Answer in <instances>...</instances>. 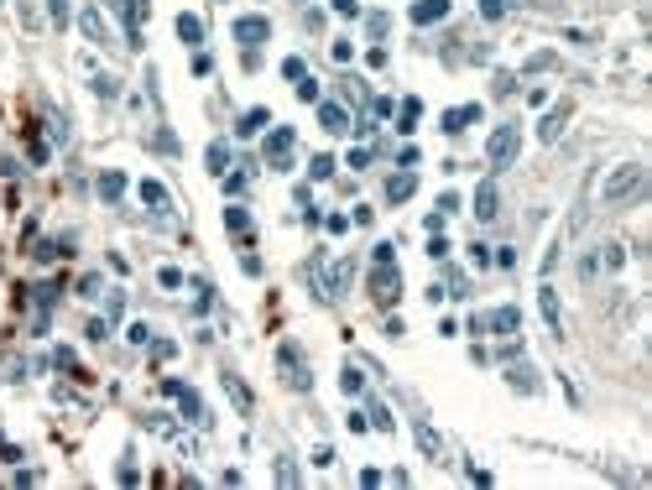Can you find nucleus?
<instances>
[{"instance_id":"obj_1","label":"nucleus","mask_w":652,"mask_h":490,"mask_svg":"<svg viewBox=\"0 0 652 490\" xmlns=\"http://www.w3.org/2000/svg\"><path fill=\"white\" fill-rule=\"evenodd\" d=\"M642 188H647V167L626 162V167H616V173L600 183V204H626V199H637Z\"/></svg>"},{"instance_id":"obj_2","label":"nucleus","mask_w":652,"mask_h":490,"mask_svg":"<svg viewBox=\"0 0 652 490\" xmlns=\"http://www.w3.org/2000/svg\"><path fill=\"white\" fill-rule=\"evenodd\" d=\"M517 146H522V130H517V120H506V126L491 130V141H486V162L501 173V167L517 162Z\"/></svg>"},{"instance_id":"obj_3","label":"nucleus","mask_w":652,"mask_h":490,"mask_svg":"<svg viewBox=\"0 0 652 490\" xmlns=\"http://www.w3.org/2000/svg\"><path fill=\"white\" fill-rule=\"evenodd\" d=\"M277 371H282V381L293 386V391H308L313 386V375H308V365H303V355H297V344H282V350H277Z\"/></svg>"},{"instance_id":"obj_4","label":"nucleus","mask_w":652,"mask_h":490,"mask_svg":"<svg viewBox=\"0 0 652 490\" xmlns=\"http://www.w3.org/2000/svg\"><path fill=\"white\" fill-rule=\"evenodd\" d=\"M397 287H402V271L391 266V261H376V271H371V297H376V303H397Z\"/></svg>"},{"instance_id":"obj_5","label":"nucleus","mask_w":652,"mask_h":490,"mask_svg":"<svg viewBox=\"0 0 652 490\" xmlns=\"http://www.w3.org/2000/svg\"><path fill=\"white\" fill-rule=\"evenodd\" d=\"M230 32H235V42H246V47H261L266 37H272V21H266V16H240V21L230 26Z\"/></svg>"},{"instance_id":"obj_6","label":"nucleus","mask_w":652,"mask_h":490,"mask_svg":"<svg viewBox=\"0 0 652 490\" xmlns=\"http://www.w3.org/2000/svg\"><path fill=\"white\" fill-rule=\"evenodd\" d=\"M287 157H293V130L277 126L272 136H266V162H272V167H287Z\"/></svg>"},{"instance_id":"obj_7","label":"nucleus","mask_w":652,"mask_h":490,"mask_svg":"<svg viewBox=\"0 0 652 490\" xmlns=\"http://www.w3.org/2000/svg\"><path fill=\"white\" fill-rule=\"evenodd\" d=\"M115 11L126 16V37L141 42V21H146V0H115Z\"/></svg>"},{"instance_id":"obj_8","label":"nucleus","mask_w":652,"mask_h":490,"mask_svg":"<svg viewBox=\"0 0 652 490\" xmlns=\"http://www.w3.org/2000/svg\"><path fill=\"white\" fill-rule=\"evenodd\" d=\"M537 308H543V318H548V329H553V339L564 334V308H558V292L543 282V292H537Z\"/></svg>"},{"instance_id":"obj_9","label":"nucleus","mask_w":652,"mask_h":490,"mask_svg":"<svg viewBox=\"0 0 652 490\" xmlns=\"http://www.w3.org/2000/svg\"><path fill=\"white\" fill-rule=\"evenodd\" d=\"M79 26H83V37H89V42H99V47H110V26H105V16L95 11V6H89V11L79 16Z\"/></svg>"},{"instance_id":"obj_10","label":"nucleus","mask_w":652,"mask_h":490,"mask_svg":"<svg viewBox=\"0 0 652 490\" xmlns=\"http://www.w3.org/2000/svg\"><path fill=\"white\" fill-rule=\"evenodd\" d=\"M496 204H501V199H496V183H480V188H475V219H496V214H501Z\"/></svg>"},{"instance_id":"obj_11","label":"nucleus","mask_w":652,"mask_h":490,"mask_svg":"<svg viewBox=\"0 0 652 490\" xmlns=\"http://www.w3.org/2000/svg\"><path fill=\"white\" fill-rule=\"evenodd\" d=\"M319 126L329 130V136H344V130H355V126H350V115H344L339 105H319Z\"/></svg>"},{"instance_id":"obj_12","label":"nucleus","mask_w":652,"mask_h":490,"mask_svg":"<svg viewBox=\"0 0 652 490\" xmlns=\"http://www.w3.org/2000/svg\"><path fill=\"white\" fill-rule=\"evenodd\" d=\"M470 120H480V105H460V110H444V130L449 136H460Z\"/></svg>"},{"instance_id":"obj_13","label":"nucleus","mask_w":652,"mask_h":490,"mask_svg":"<svg viewBox=\"0 0 652 490\" xmlns=\"http://www.w3.org/2000/svg\"><path fill=\"white\" fill-rule=\"evenodd\" d=\"M444 16H449V0H417V6H413V21H417V26L444 21Z\"/></svg>"},{"instance_id":"obj_14","label":"nucleus","mask_w":652,"mask_h":490,"mask_svg":"<svg viewBox=\"0 0 652 490\" xmlns=\"http://www.w3.org/2000/svg\"><path fill=\"white\" fill-rule=\"evenodd\" d=\"M564 126H569V105L548 110V120L537 126V136H543V141H558V136H564Z\"/></svg>"},{"instance_id":"obj_15","label":"nucleus","mask_w":652,"mask_h":490,"mask_svg":"<svg viewBox=\"0 0 652 490\" xmlns=\"http://www.w3.org/2000/svg\"><path fill=\"white\" fill-rule=\"evenodd\" d=\"M136 193H141V204H146L152 214H167V188H162V183H152V177H146Z\"/></svg>"},{"instance_id":"obj_16","label":"nucleus","mask_w":652,"mask_h":490,"mask_svg":"<svg viewBox=\"0 0 652 490\" xmlns=\"http://www.w3.org/2000/svg\"><path fill=\"white\" fill-rule=\"evenodd\" d=\"M486 329H496V334H517V329H522V313H517V308H496V313L486 318Z\"/></svg>"},{"instance_id":"obj_17","label":"nucleus","mask_w":652,"mask_h":490,"mask_svg":"<svg viewBox=\"0 0 652 490\" xmlns=\"http://www.w3.org/2000/svg\"><path fill=\"white\" fill-rule=\"evenodd\" d=\"M413 433H417V449H423V454H428V459H439V454H444V444H439V433L428 428V422H423V418H417V422H413Z\"/></svg>"},{"instance_id":"obj_18","label":"nucleus","mask_w":652,"mask_h":490,"mask_svg":"<svg viewBox=\"0 0 652 490\" xmlns=\"http://www.w3.org/2000/svg\"><path fill=\"white\" fill-rule=\"evenodd\" d=\"M413 188H417V177L413 173H397L386 183V204H402V199H413Z\"/></svg>"},{"instance_id":"obj_19","label":"nucleus","mask_w":652,"mask_h":490,"mask_svg":"<svg viewBox=\"0 0 652 490\" xmlns=\"http://www.w3.org/2000/svg\"><path fill=\"white\" fill-rule=\"evenodd\" d=\"M225 391H230V402H235L240 412H250V391H246V381H240L235 371H225Z\"/></svg>"},{"instance_id":"obj_20","label":"nucleus","mask_w":652,"mask_h":490,"mask_svg":"<svg viewBox=\"0 0 652 490\" xmlns=\"http://www.w3.org/2000/svg\"><path fill=\"white\" fill-rule=\"evenodd\" d=\"M178 37H183L188 47H199V42H204V21H199V16H178Z\"/></svg>"},{"instance_id":"obj_21","label":"nucleus","mask_w":652,"mask_h":490,"mask_svg":"<svg viewBox=\"0 0 652 490\" xmlns=\"http://www.w3.org/2000/svg\"><path fill=\"white\" fill-rule=\"evenodd\" d=\"M209 173H219V177L230 173V146H225V141H214V146H209Z\"/></svg>"},{"instance_id":"obj_22","label":"nucleus","mask_w":652,"mask_h":490,"mask_svg":"<svg viewBox=\"0 0 652 490\" xmlns=\"http://www.w3.org/2000/svg\"><path fill=\"white\" fill-rule=\"evenodd\" d=\"M261 126H266V110H246V115H240V126H235V136H256Z\"/></svg>"},{"instance_id":"obj_23","label":"nucleus","mask_w":652,"mask_h":490,"mask_svg":"<svg viewBox=\"0 0 652 490\" xmlns=\"http://www.w3.org/2000/svg\"><path fill=\"white\" fill-rule=\"evenodd\" d=\"M339 386H344V397H360L366 391V375L355 371V365H344V375H339Z\"/></svg>"},{"instance_id":"obj_24","label":"nucleus","mask_w":652,"mask_h":490,"mask_svg":"<svg viewBox=\"0 0 652 490\" xmlns=\"http://www.w3.org/2000/svg\"><path fill=\"white\" fill-rule=\"evenodd\" d=\"M120 193H126V177H120V173H105V177H99V199H120Z\"/></svg>"},{"instance_id":"obj_25","label":"nucleus","mask_w":652,"mask_h":490,"mask_svg":"<svg viewBox=\"0 0 652 490\" xmlns=\"http://www.w3.org/2000/svg\"><path fill=\"white\" fill-rule=\"evenodd\" d=\"M511 386H517V391H537V381H533V365H511Z\"/></svg>"},{"instance_id":"obj_26","label":"nucleus","mask_w":652,"mask_h":490,"mask_svg":"<svg viewBox=\"0 0 652 490\" xmlns=\"http://www.w3.org/2000/svg\"><path fill=\"white\" fill-rule=\"evenodd\" d=\"M225 230H230V235H246V230H250V214H246V209H225Z\"/></svg>"},{"instance_id":"obj_27","label":"nucleus","mask_w":652,"mask_h":490,"mask_svg":"<svg viewBox=\"0 0 652 490\" xmlns=\"http://www.w3.org/2000/svg\"><path fill=\"white\" fill-rule=\"evenodd\" d=\"M511 6H517V0H480V16H486V21H496V16H506Z\"/></svg>"},{"instance_id":"obj_28","label":"nucleus","mask_w":652,"mask_h":490,"mask_svg":"<svg viewBox=\"0 0 652 490\" xmlns=\"http://www.w3.org/2000/svg\"><path fill=\"white\" fill-rule=\"evenodd\" d=\"M48 141H52V146H63V141H68V126H63V115H48Z\"/></svg>"},{"instance_id":"obj_29","label":"nucleus","mask_w":652,"mask_h":490,"mask_svg":"<svg viewBox=\"0 0 652 490\" xmlns=\"http://www.w3.org/2000/svg\"><path fill=\"white\" fill-rule=\"evenodd\" d=\"M277 485H297V464L293 459H277Z\"/></svg>"},{"instance_id":"obj_30","label":"nucleus","mask_w":652,"mask_h":490,"mask_svg":"<svg viewBox=\"0 0 652 490\" xmlns=\"http://www.w3.org/2000/svg\"><path fill=\"white\" fill-rule=\"evenodd\" d=\"M417 110H423V105H417V99H402V126H397V130H402V136H407V130H413Z\"/></svg>"},{"instance_id":"obj_31","label":"nucleus","mask_w":652,"mask_h":490,"mask_svg":"<svg viewBox=\"0 0 652 490\" xmlns=\"http://www.w3.org/2000/svg\"><path fill=\"white\" fill-rule=\"evenodd\" d=\"M308 173L319 177V183H324V177H334V157H313V167H308Z\"/></svg>"},{"instance_id":"obj_32","label":"nucleus","mask_w":652,"mask_h":490,"mask_svg":"<svg viewBox=\"0 0 652 490\" xmlns=\"http://www.w3.org/2000/svg\"><path fill=\"white\" fill-rule=\"evenodd\" d=\"M282 73H287V79H293V84H297V79H308V68H303V58H287V63H282Z\"/></svg>"},{"instance_id":"obj_33","label":"nucleus","mask_w":652,"mask_h":490,"mask_svg":"<svg viewBox=\"0 0 652 490\" xmlns=\"http://www.w3.org/2000/svg\"><path fill=\"white\" fill-rule=\"evenodd\" d=\"M297 99H308V105H313V99H319V84H313V79H297Z\"/></svg>"},{"instance_id":"obj_34","label":"nucleus","mask_w":652,"mask_h":490,"mask_svg":"<svg viewBox=\"0 0 652 490\" xmlns=\"http://www.w3.org/2000/svg\"><path fill=\"white\" fill-rule=\"evenodd\" d=\"M428 256L444 261V256H449V240H439V235H433V240H428Z\"/></svg>"},{"instance_id":"obj_35","label":"nucleus","mask_w":652,"mask_h":490,"mask_svg":"<svg viewBox=\"0 0 652 490\" xmlns=\"http://www.w3.org/2000/svg\"><path fill=\"white\" fill-rule=\"evenodd\" d=\"M130 344H152V329H146V324H130Z\"/></svg>"},{"instance_id":"obj_36","label":"nucleus","mask_w":652,"mask_h":490,"mask_svg":"<svg viewBox=\"0 0 652 490\" xmlns=\"http://www.w3.org/2000/svg\"><path fill=\"white\" fill-rule=\"evenodd\" d=\"M162 287H183V271L178 266H162Z\"/></svg>"},{"instance_id":"obj_37","label":"nucleus","mask_w":652,"mask_h":490,"mask_svg":"<svg viewBox=\"0 0 652 490\" xmlns=\"http://www.w3.org/2000/svg\"><path fill=\"white\" fill-rule=\"evenodd\" d=\"M334 11H339V16H355V11H360V0H334Z\"/></svg>"},{"instance_id":"obj_38","label":"nucleus","mask_w":652,"mask_h":490,"mask_svg":"<svg viewBox=\"0 0 652 490\" xmlns=\"http://www.w3.org/2000/svg\"><path fill=\"white\" fill-rule=\"evenodd\" d=\"M52 21H58V26L68 21V0H52Z\"/></svg>"}]
</instances>
